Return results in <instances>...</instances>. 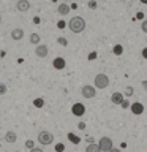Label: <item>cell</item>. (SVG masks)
I'll return each instance as SVG.
<instances>
[{"instance_id":"obj_1","label":"cell","mask_w":147,"mask_h":152,"mask_svg":"<svg viewBox=\"0 0 147 152\" xmlns=\"http://www.w3.org/2000/svg\"><path fill=\"white\" fill-rule=\"evenodd\" d=\"M68 27H70V30L73 32V33H81V32H84V28H85V21H84V18H81V16L71 18L70 22H68Z\"/></svg>"},{"instance_id":"obj_2","label":"cell","mask_w":147,"mask_h":152,"mask_svg":"<svg viewBox=\"0 0 147 152\" xmlns=\"http://www.w3.org/2000/svg\"><path fill=\"white\" fill-rule=\"evenodd\" d=\"M52 141H54V135H52L51 132H46V130H43L38 133V142L43 146H49L52 144Z\"/></svg>"},{"instance_id":"obj_3","label":"cell","mask_w":147,"mask_h":152,"mask_svg":"<svg viewBox=\"0 0 147 152\" xmlns=\"http://www.w3.org/2000/svg\"><path fill=\"white\" fill-rule=\"evenodd\" d=\"M109 86V78H108V75H104V73H100L95 76V87L97 89H106Z\"/></svg>"},{"instance_id":"obj_4","label":"cell","mask_w":147,"mask_h":152,"mask_svg":"<svg viewBox=\"0 0 147 152\" xmlns=\"http://www.w3.org/2000/svg\"><path fill=\"white\" fill-rule=\"evenodd\" d=\"M98 146H100V149H101V152H109V151H112V149H114L112 140H111L109 136H103L101 140H100Z\"/></svg>"},{"instance_id":"obj_5","label":"cell","mask_w":147,"mask_h":152,"mask_svg":"<svg viewBox=\"0 0 147 152\" xmlns=\"http://www.w3.org/2000/svg\"><path fill=\"white\" fill-rule=\"evenodd\" d=\"M81 94H82L84 98H93L95 94H97V90H95L93 86H84V87L81 89Z\"/></svg>"},{"instance_id":"obj_6","label":"cell","mask_w":147,"mask_h":152,"mask_svg":"<svg viewBox=\"0 0 147 152\" xmlns=\"http://www.w3.org/2000/svg\"><path fill=\"white\" fill-rule=\"evenodd\" d=\"M71 113H73V116H84V113H85V106L82 103H74L73 104V108H71Z\"/></svg>"},{"instance_id":"obj_7","label":"cell","mask_w":147,"mask_h":152,"mask_svg":"<svg viewBox=\"0 0 147 152\" xmlns=\"http://www.w3.org/2000/svg\"><path fill=\"white\" fill-rule=\"evenodd\" d=\"M35 54L38 57H46L47 54H49V48H47L46 45H38L36 49H35Z\"/></svg>"},{"instance_id":"obj_8","label":"cell","mask_w":147,"mask_h":152,"mask_svg":"<svg viewBox=\"0 0 147 152\" xmlns=\"http://www.w3.org/2000/svg\"><path fill=\"white\" fill-rule=\"evenodd\" d=\"M22 37H24V30L21 27H14L13 30H11V38L14 41H19V40H22Z\"/></svg>"},{"instance_id":"obj_9","label":"cell","mask_w":147,"mask_h":152,"mask_svg":"<svg viewBox=\"0 0 147 152\" xmlns=\"http://www.w3.org/2000/svg\"><path fill=\"white\" fill-rule=\"evenodd\" d=\"M16 8H17V11L25 13V11L30 10V2H27V0H19V2L16 3Z\"/></svg>"},{"instance_id":"obj_10","label":"cell","mask_w":147,"mask_h":152,"mask_svg":"<svg viewBox=\"0 0 147 152\" xmlns=\"http://www.w3.org/2000/svg\"><path fill=\"white\" fill-rule=\"evenodd\" d=\"M130 109H131L133 114H136V116H139V114L144 113V106H142V103H139V102L133 103L131 106H130Z\"/></svg>"},{"instance_id":"obj_11","label":"cell","mask_w":147,"mask_h":152,"mask_svg":"<svg viewBox=\"0 0 147 152\" xmlns=\"http://www.w3.org/2000/svg\"><path fill=\"white\" fill-rule=\"evenodd\" d=\"M52 65H54L55 70H63L65 65H66V62H65L63 57H57V59H54V62H52Z\"/></svg>"},{"instance_id":"obj_12","label":"cell","mask_w":147,"mask_h":152,"mask_svg":"<svg viewBox=\"0 0 147 152\" xmlns=\"http://www.w3.org/2000/svg\"><path fill=\"white\" fill-rule=\"evenodd\" d=\"M111 102H112L114 104H122V103H123V94L114 92V94L111 95Z\"/></svg>"},{"instance_id":"obj_13","label":"cell","mask_w":147,"mask_h":152,"mask_svg":"<svg viewBox=\"0 0 147 152\" xmlns=\"http://www.w3.org/2000/svg\"><path fill=\"white\" fill-rule=\"evenodd\" d=\"M16 140H17V135L14 132H7L5 133V141L7 142H11L13 144V142H16Z\"/></svg>"},{"instance_id":"obj_14","label":"cell","mask_w":147,"mask_h":152,"mask_svg":"<svg viewBox=\"0 0 147 152\" xmlns=\"http://www.w3.org/2000/svg\"><path fill=\"white\" fill-rule=\"evenodd\" d=\"M57 11H59V14H62V16H65V14L70 13V7L66 3H60L59 8H57Z\"/></svg>"},{"instance_id":"obj_15","label":"cell","mask_w":147,"mask_h":152,"mask_svg":"<svg viewBox=\"0 0 147 152\" xmlns=\"http://www.w3.org/2000/svg\"><path fill=\"white\" fill-rule=\"evenodd\" d=\"M85 152H101L98 144H95V142H90V144L85 147Z\"/></svg>"},{"instance_id":"obj_16","label":"cell","mask_w":147,"mask_h":152,"mask_svg":"<svg viewBox=\"0 0 147 152\" xmlns=\"http://www.w3.org/2000/svg\"><path fill=\"white\" fill-rule=\"evenodd\" d=\"M68 140L73 142V144H79L81 140H79V136H76L74 133H68Z\"/></svg>"},{"instance_id":"obj_17","label":"cell","mask_w":147,"mask_h":152,"mask_svg":"<svg viewBox=\"0 0 147 152\" xmlns=\"http://www.w3.org/2000/svg\"><path fill=\"white\" fill-rule=\"evenodd\" d=\"M112 52H114L116 56H122V52H123V46H122V45H116V46L112 48Z\"/></svg>"},{"instance_id":"obj_18","label":"cell","mask_w":147,"mask_h":152,"mask_svg":"<svg viewBox=\"0 0 147 152\" xmlns=\"http://www.w3.org/2000/svg\"><path fill=\"white\" fill-rule=\"evenodd\" d=\"M40 35H38V33H32L30 35V43H33V45H38V43H40Z\"/></svg>"},{"instance_id":"obj_19","label":"cell","mask_w":147,"mask_h":152,"mask_svg":"<svg viewBox=\"0 0 147 152\" xmlns=\"http://www.w3.org/2000/svg\"><path fill=\"white\" fill-rule=\"evenodd\" d=\"M33 104H35L36 108H43V104H44V100H43V98H35V100H33Z\"/></svg>"},{"instance_id":"obj_20","label":"cell","mask_w":147,"mask_h":152,"mask_svg":"<svg viewBox=\"0 0 147 152\" xmlns=\"http://www.w3.org/2000/svg\"><path fill=\"white\" fill-rule=\"evenodd\" d=\"M7 90H8L7 84H5V83H0V95H5V94H7Z\"/></svg>"},{"instance_id":"obj_21","label":"cell","mask_w":147,"mask_h":152,"mask_svg":"<svg viewBox=\"0 0 147 152\" xmlns=\"http://www.w3.org/2000/svg\"><path fill=\"white\" fill-rule=\"evenodd\" d=\"M25 146H27V147H28V149H30V151H32V149H33V147H35V142H33L32 140H27V141H25Z\"/></svg>"},{"instance_id":"obj_22","label":"cell","mask_w":147,"mask_h":152,"mask_svg":"<svg viewBox=\"0 0 147 152\" xmlns=\"http://www.w3.org/2000/svg\"><path fill=\"white\" fill-rule=\"evenodd\" d=\"M63 149H65V146L62 144V142H59V144H55V151H57V152H63Z\"/></svg>"},{"instance_id":"obj_23","label":"cell","mask_w":147,"mask_h":152,"mask_svg":"<svg viewBox=\"0 0 147 152\" xmlns=\"http://www.w3.org/2000/svg\"><path fill=\"white\" fill-rule=\"evenodd\" d=\"M133 92H135V90H133V87H130V86H128V87L125 89V95H128V97H131Z\"/></svg>"},{"instance_id":"obj_24","label":"cell","mask_w":147,"mask_h":152,"mask_svg":"<svg viewBox=\"0 0 147 152\" xmlns=\"http://www.w3.org/2000/svg\"><path fill=\"white\" fill-rule=\"evenodd\" d=\"M141 28H142V32H144V33H147V21H144V19H142Z\"/></svg>"},{"instance_id":"obj_25","label":"cell","mask_w":147,"mask_h":152,"mask_svg":"<svg viewBox=\"0 0 147 152\" xmlns=\"http://www.w3.org/2000/svg\"><path fill=\"white\" fill-rule=\"evenodd\" d=\"M120 106H122V108H128V106H130V103H128L127 100H123V103L120 104Z\"/></svg>"},{"instance_id":"obj_26","label":"cell","mask_w":147,"mask_h":152,"mask_svg":"<svg viewBox=\"0 0 147 152\" xmlns=\"http://www.w3.org/2000/svg\"><path fill=\"white\" fill-rule=\"evenodd\" d=\"M59 43H60V45H63V46H66V40H65V38H59Z\"/></svg>"},{"instance_id":"obj_27","label":"cell","mask_w":147,"mask_h":152,"mask_svg":"<svg viewBox=\"0 0 147 152\" xmlns=\"http://www.w3.org/2000/svg\"><path fill=\"white\" fill-rule=\"evenodd\" d=\"M141 86H142V89H144L146 92H147V81H142V83H141Z\"/></svg>"},{"instance_id":"obj_28","label":"cell","mask_w":147,"mask_h":152,"mask_svg":"<svg viewBox=\"0 0 147 152\" xmlns=\"http://www.w3.org/2000/svg\"><path fill=\"white\" fill-rule=\"evenodd\" d=\"M57 26H59V28H65V22H63V21H59V24H57Z\"/></svg>"},{"instance_id":"obj_29","label":"cell","mask_w":147,"mask_h":152,"mask_svg":"<svg viewBox=\"0 0 147 152\" xmlns=\"http://www.w3.org/2000/svg\"><path fill=\"white\" fill-rule=\"evenodd\" d=\"M30 152H44V151H43V149H40V147H33V149H32Z\"/></svg>"},{"instance_id":"obj_30","label":"cell","mask_w":147,"mask_h":152,"mask_svg":"<svg viewBox=\"0 0 147 152\" xmlns=\"http://www.w3.org/2000/svg\"><path fill=\"white\" fill-rule=\"evenodd\" d=\"M89 7H90V8H97V3L92 0V2H89Z\"/></svg>"},{"instance_id":"obj_31","label":"cell","mask_w":147,"mask_h":152,"mask_svg":"<svg viewBox=\"0 0 147 152\" xmlns=\"http://www.w3.org/2000/svg\"><path fill=\"white\" fill-rule=\"evenodd\" d=\"M142 57H144V59H147V48H144V49H142Z\"/></svg>"},{"instance_id":"obj_32","label":"cell","mask_w":147,"mask_h":152,"mask_svg":"<svg viewBox=\"0 0 147 152\" xmlns=\"http://www.w3.org/2000/svg\"><path fill=\"white\" fill-rule=\"evenodd\" d=\"M109 152H122V151H120V149H116V147H114V149H112V151H109Z\"/></svg>"},{"instance_id":"obj_33","label":"cell","mask_w":147,"mask_h":152,"mask_svg":"<svg viewBox=\"0 0 147 152\" xmlns=\"http://www.w3.org/2000/svg\"><path fill=\"white\" fill-rule=\"evenodd\" d=\"M139 2H142V3H146V5H147V0H139Z\"/></svg>"},{"instance_id":"obj_34","label":"cell","mask_w":147,"mask_h":152,"mask_svg":"<svg viewBox=\"0 0 147 152\" xmlns=\"http://www.w3.org/2000/svg\"><path fill=\"white\" fill-rule=\"evenodd\" d=\"M0 22H2V18H0Z\"/></svg>"}]
</instances>
